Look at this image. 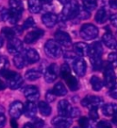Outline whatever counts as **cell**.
Listing matches in <instances>:
<instances>
[{
  "label": "cell",
  "mask_w": 117,
  "mask_h": 128,
  "mask_svg": "<svg viewBox=\"0 0 117 128\" xmlns=\"http://www.w3.org/2000/svg\"><path fill=\"white\" fill-rule=\"evenodd\" d=\"M108 64L112 67V69H114L117 67V53L112 52L108 55Z\"/></svg>",
  "instance_id": "cell-38"
},
{
  "label": "cell",
  "mask_w": 117,
  "mask_h": 128,
  "mask_svg": "<svg viewBox=\"0 0 117 128\" xmlns=\"http://www.w3.org/2000/svg\"><path fill=\"white\" fill-rule=\"evenodd\" d=\"M41 77V72L38 70H29L25 73V78L28 80H36Z\"/></svg>",
  "instance_id": "cell-27"
},
{
  "label": "cell",
  "mask_w": 117,
  "mask_h": 128,
  "mask_svg": "<svg viewBox=\"0 0 117 128\" xmlns=\"http://www.w3.org/2000/svg\"><path fill=\"white\" fill-rule=\"evenodd\" d=\"M80 37L85 40H92L98 37L99 30L92 24H84L80 28Z\"/></svg>",
  "instance_id": "cell-3"
},
{
  "label": "cell",
  "mask_w": 117,
  "mask_h": 128,
  "mask_svg": "<svg viewBox=\"0 0 117 128\" xmlns=\"http://www.w3.org/2000/svg\"><path fill=\"white\" fill-rule=\"evenodd\" d=\"M13 62H14V64H15V66L19 70L23 69V68L26 66V60H25L24 56L20 55V53L15 55V57H14V59H13Z\"/></svg>",
  "instance_id": "cell-31"
},
{
  "label": "cell",
  "mask_w": 117,
  "mask_h": 128,
  "mask_svg": "<svg viewBox=\"0 0 117 128\" xmlns=\"http://www.w3.org/2000/svg\"><path fill=\"white\" fill-rule=\"evenodd\" d=\"M10 126L12 128H18V123H16V119L15 118H12L10 120Z\"/></svg>",
  "instance_id": "cell-51"
},
{
  "label": "cell",
  "mask_w": 117,
  "mask_h": 128,
  "mask_svg": "<svg viewBox=\"0 0 117 128\" xmlns=\"http://www.w3.org/2000/svg\"><path fill=\"white\" fill-rule=\"evenodd\" d=\"M107 19V10L104 8H101L95 15V20L99 24H102Z\"/></svg>",
  "instance_id": "cell-25"
},
{
  "label": "cell",
  "mask_w": 117,
  "mask_h": 128,
  "mask_svg": "<svg viewBox=\"0 0 117 128\" xmlns=\"http://www.w3.org/2000/svg\"><path fill=\"white\" fill-rule=\"evenodd\" d=\"M102 47L100 42H94L89 47V54L90 57H102Z\"/></svg>",
  "instance_id": "cell-20"
},
{
  "label": "cell",
  "mask_w": 117,
  "mask_h": 128,
  "mask_svg": "<svg viewBox=\"0 0 117 128\" xmlns=\"http://www.w3.org/2000/svg\"><path fill=\"white\" fill-rule=\"evenodd\" d=\"M109 5L114 9H117V0H109Z\"/></svg>",
  "instance_id": "cell-50"
},
{
  "label": "cell",
  "mask_w": 117,
  "mask_h": 128,
  "mask_svg": "<svg viewBox=\"0 0 117 128\" xmlns=\"http://www.w3.org/2000/svg\"><path fill=\"white\" fill-rule=\"evenodd\" d=\"M54 94L56 96H65L67 94V89L65 88V86L62 82H58L55 84L53 87Z\"/></svg>",
  "instance_id": "cell-29"
},
{
  "label": "cell",
  "mask_w": 117,
  "mask_h": 128,
  "mask_svg": "<svg viewBox=\"0 0 117 128\" xmlns=\"http://www.w3.org/2000/svg\"><path fill=\"white\" fill-rule=\"evenodd\" d=\"M34 118V117H33ZM33 126L34 128H42L45 124L44 121L41 120V119H38V118H34V121H33Z\"/></svg>",
  "instance_id": "cell-44"
},
{
  "label": "cell",
  "mask_w": 117,
  "mask_h": 128,
  "mask_svg": "<svg viewBox=\"0 0 117 128\" xmlns=\"http://www.w3.org/2000/svg\"><path fill=\"white\" fill-rule=\"evenodd\" d=\"M3 44H4V38L2 37H0V48L3 46Z\"/></svg>",
  "instance_id": "cell-57"
},
{
  "label": "cell",
  "mask_w": 117,
  "mask_h": 128,
  "mask_svg": "<svg viewBox=\"0 0 117 128\" xmlns=\"http://www.w3.org/2000/svg\"><path fill=\"white\" fill-rule=\"evenodd\" d=\"M90 84H92V87L93 91H95V92L101 91L102 88V86H104L102 80L99 77H97V76H92V77L90 78Z\"/></svg>",
  "instance_id": "cell-26"
},
{
  "label": "cell",
  "mask_w": 117,
  "mask_h": 128,
  "mask_svg": "<svg viewBox=\"0 0 117 128\" xmlns=\"http://www.w3.org/2000/svg\"><path fill=\"white\" fill-rule=\"evenodd\" d=\"M112 122L114 123V124H115V126H117V111L114 114L112 115Z\"/></svg>",
  "instance_id": "cell-52"
},
{
  "label": "cell",
  "mask_w": 117,
  "mask_h": 128,
  "mask_svg": "<svg viewBox=\"0 0 117 128\" xmlns=\"http://www.w3.org/2000/svg\"><path fill=\"white\" fill-rule=\"evenodd\" d=\"M23 128H34V126H33V124L31 123H27L25 124V126H23Z\"/></svg>",
  "instance_id": "cell-54"
},
{
  "label": "cell",
  "mask_w": 117,
  "mask_h": 128,
  "mask_svg": "<svg viewBox=\"0 0 117 128\" xmlns=\"http://www.w3.org/2000/svg\"><path fill=\"white\" fill-rule=\"evenodd\" d=\"M24 58L28 63H36L40 60V55L34 48H28L27 50H25Z\"/></svg>",
  "instance_id": "cell-18"
},
{
  "label": "cell",
  "mask_w": 117,
  "mask_h": 128,
  "mask_svg": "<svg viewBox=\"0 0 117 128\" xmlns=\"http://www.w3.org/2000/svg\"><path fill=\"white\" fill-rule=\"evenodd\" d=\"M102 41L108 48H112L117 50V40H115V38L112 36V34L111 33V31L106 32L105 34L102 36Z\"/></svg>",
  "instance_id": "cell-17"
},
{
  "label": "cell",
  "mask_w": 117,
  "mask_h": 128,
  "mask_svg": "<svg viewBox=\"0 0 117 128\" xmlns=\"http://www.w3.org/2000/svg\"><path fill=\"white\" fill-rule=\"evenodd\" d=\"M109 94H110V96H111L112 98L117 99V83H115L112 88H110Z\"/></svg>",
  "instance_id": "cell-46"
},
{
  "label": "cell",
  "mask_w": 117,
  "mask_h": 128,
  "mask_svg": "<svg viewBox=\"0 0 117 128\" xmlns=\"http://www.w3.org/2000/svg\"><path fill=\"white\" fill-rule=\"evenodd\" d=\"M90 63L92 65L93 70H99L102 68V57H90Z\"/></svg>",
  "instance_id": "cell-34"
},
{
  "label": "cell",
  "mask_w": 117,
  "mask_h": 128,
  "mask_svg": "<svg viewBox=\"0 0 117 128\" xmlns=\"http://www.w3.org/2000/svg\"><path fill=\"white\" fill-rule=\"evenodd\" d=\"M65 82H66L67 85L68 87L70 88V91H77L78 89H79V82L74 76H72V75H70L69 77L66 78L65 79Z\"/></svg>",
  "instance_id": "cell-23"
},
{
  "label": "cell",
  "mask_w": 117,
  "mask_h": 128,
  "mask_svg": "<svg viewBox=\"0 0 117 128\" xmlns=\"http://www.w3.org/2000/svg\"><path fill=\"white\" fill-rule=\"evenodd\" d=\"M1 35H2L3 38H8V40H11L15 37V31L14 30L10 28H3L1 30Z\"/></svg>",
  "instance_id": "cell-35"
},
{
  "label": "cell",
  "mask_w": 117,
  "mask_h": 128,
  "mask_svg": "<svg viewBox=\"0 0 117 128\" xmlns=\"http://www.w3.org/2000/svg\"><path fill=\"white\" fill-rule=\"evenodd\" d=\"M55 99H56V95L52 91H48L46 92V100L48 102H52L55 101Z\"/></svg>",
  "instance_id": "cell-43"
},
{
  "label": "cell",
  "mask_w": 117,
  "mask_h": 128,
  "mask_svg": "<svg viewBox=\"0 0 117 128\" xmlns=\"http://www.w3.org/2000/svg\"><path fill=\"white\" fill-rule=\"evenodd\" d=\"M55 37V41L58 42L60 46L63 47H70L72 45V38L70 35L62 30H58L54 35Z\"/></svg>",
  "instance_id": "cell-10"
},
{
  "label": "cell",
  "mask_w": 117,
  "mask_h": 128,
  "mask_svg": "<svg viewBox=\"0 0 117 128\" xmlns=\"http://www.w3.org/2000/svg\"><path fill=\"white\" fill-rule=\"evenodd\" d=\"M51 124L55 128H70L72 124V120L68 116L58 115L51 120Z\"/></svg>",
  "instance_id": "cell-7"
},
{
  "label": "cell",
  "mask_w": 117,
  "mask_h": 128,
  "mask_svg": "<svg viewBox=\"0 0 117 128\" xmlns=\"http://www.w3.org/2000/svg\"><path fill=\"white\" fill-rule=\"evenodd\" d=\"M24 95L28 102H36L40 98V91L37 86L29 85L24 90Z\"/></svg>",
  "instance_id": "cell-12"
},
{
  "label": "cell",
  "mask_w": 117,
  "mask_h": 128,
  "mask_svg": "<svg viewBox=\"0 0 117 128\" xmlns=\"http://www.w3.org/2000/svg\"><path fill=\"white\" fill-rule=\"evenodd\" d=\"M58 21V16L56 14L52 13V12H48L45 13L42 16V22L47 28H53L57 24Z\"/></svg>",
  "instance_id": "cell-16"
},
{
  "label": "cell",
  "mask_w": 117,
  "mask_h": 128,
  "mask_svg": "<svg viewBox=\"0 0 117 128\" xmlns=\"http://www.w3.org/2000/svg\"><path fill=\"white\" fill-rule=\"evenodd\" d=\"M58 1H60V3H62V4H64V5H65L66 3L69 2L70 0H58Z\"/></svg>",
  "instance_id": "cell-58"
},
{
  "label": "cell",
  "mask_w": 117,
  "mask_h": 128,
  "mask_svg": "<svg viewBox=\"0 0 117 128\" xmlns=\"http://www.w3.org/2000/svg\"><path fill=\"white\" fill-rule=\"evenodd\" d=\"M83 8L88 11H92L97 8L96 0H82Z\"/></svg>",
  "instance_id": "cell-36"
},
{
  "label": "cell",
  "mask_w": 117,
  "mask_h": 128,
  "mask_svg": "<svg viewBox=\"0 0 117 128\" xmlns=\"http://www.w3.org/2000/svg\"><path fill=\"white\" fill-rule=\"evenodd\" d=\"M35 26V20L33 18H28L25 20V22L23 23V30H28V28H33Z\"/></svg>",
  "instance_id": "cell-41"
},
{
  "label": "cell",
  "mask_w": 117,
  "mask_h": 128,
  "mask_svg": "<svg viewBox=\"0 0 117 128\" xmlns=\"http://www.w3.org/2000/svg\"><path fill=\"white\" fill-rule=\"evenodd\" d=\"M74 52L80 57H85L89 55V46L84 42H77L73 46Z\"/></svg>",
  "instance_id": "cell-19"
},
{
  "label": "cell",
  "mask_w": 117,
  "mask_h": 128,
  "mask_svg": "<svg viewBox=\"0 0 117 128\" xmlns=\"http://www.w3.org/2000/svg\"><path fill=\"white\" fill-rule=\"evenodd\" d=\"M6 88V84L3 82L2 80H0V91H2V90H5Z\"/></svg>",
  "instance_id": "cell-55"
},
{
  "label": "cell",
  "mask_w": 117,
  "mask_h": 128,
  "mask_svg": "<svg viewBox=\"0 0 117 128\" xmlns=\"http://www.w3.org/2000/svg\"><path fill=\"white\" fill-rule=\"evenodd\" d=\"M43 35H44V31L42 30H32V31L28 32L27 35H26V37H25V42L27 43V44H31V43H34L36 42L37 40H38L40 38L43 37Z\"/></svg>",
  "instance_id": "cell-14"
},
{
  "label": "cell",
  "mask_w": 117,
  "mask_h": 128,
  "mask_svg": "<svg viewBox=\"0 0 117 128\" xmlns=\"http://www.w3.org/2000/svg\"><path fill=\"white\" fill-rule=\"evenodd\" d=\"M41 2L45 3V4H50L51 2H52V0H40Z\"/></svg>",
  "instance_id": "cell-56"
},
{
  "label": "cell",
  "mask_w": 117,
  "mask_h": 128,
  "mask_svg": "<svg viewBox=\"0 0 117 128\" xmlns=\"http://www.w3.org/2000/svg\"><path fill=\"white\" fill-rule=\"evenodd\" d=\"M104 85L107 88H112V86L115 84V74L114 72V69L110 66L109 64L105 67L104 70Z\"/></svg>",
  "instance_id": "cell-9"
},
{
  "label": "cell",
  "mask_w": 117,
  "mask_h": 128,
  "mask_svg": "<svg viewBox=\"0 0 117 128\" xmlns=\"http://www.w3.org/2000/svg\"><path fill=\"white\" fill-rule=\"evenodd\" d=\"M74 128H80V127H74Z\"/></svg>",
  "instance_id": "cell-59"
},
{
  "label": "cell",
  "mask_w": 117,
  "mask_h": 128,
  "mask_svg": "<svg viewBox=\"0 0 117 128\" xmlns=\"http://www.w3.org/2000/svg\"><path fill=\"white\" fill-rule=\"evenodd\" d=\"M110 21L114 25V27H117V14H112V16H110Z\"/></svg>",
  "instance_id": "cell-49"
},
{
  "label": "cell",
  "mask_w": 117,
  "mask_h": 128,
  "mask_svg": "<svg viewBox=\"0 0 117 128\" xmlns=\"http://www.w3.org/2000/svg\"><path fill=\"white\" fill-rule=\"evenodd\" d=\"M23 50V44H22L21 40L16 38H13L11 40H8V50L10 54H19Z\"/></svg>",
  "instance_id": "cell-8"
},
{
  "label": "cell",
  "mask_w": 117,
  "mask_h": 128,
  "mask_svg": "<svg viewBox=\"0 0 117 128\" xmlns=\"http://www.w3.org/2000/svg\"><path fill=\"white\" fill-rule=\"evenodd\" d=\"M72 107L70 106V102L67 100H61L58 104V114L62 116H68L70 117V114L72 112Z\"/></svg>",
  "instance_id": "cell-15"
},
{
  "label": "cell",
  "mask_w": 117,
  "mask_h": 128,
  "mask_svg": "<svg viewBox=\"0 0 117 128\" xmlns=\"http://www.w3.org/2000/svg\"><path fill=\"white\" fill-rule=\"evenodd\" d=\"M23 112H24L25 115L28 118L35 117V115L37 114V106L34 104V102H27L26 106L24 107Z\"/></svg>",
  "instance_id": "cell-21"
},
{
  "label": "cell",
  "mask_w": 117,
  "mask_h": 128,
  "mask_svg": "<svg viewBox=\"0 0 117 128\" xmlns=\"http://www.w3.org/2000/svg\"><path fill=\"white\" fill-rule=\"evenodd\" d=\"M6 124V116L3 111H0V128H3Z\"/></svg>",
  "instance_id": "cell-48"
},
{
  "label": "cell",
  "mask_w": 117,
  "mask_h": 128,
  "mask_svg": "<svg viewBox=\"0 0 117 128\" xmlns=\"http://www.w3.org/2000/svg\"><path fill=\"white\" fill-rule=\"evenodd\" d=\"M58 65L54 63L50 64V65L47 68L45 73H44L45 80L48 83L53 82L54 80L57 79V77H58Z\"/></svg>",
  "instance_id": "cell-11"
},
{
  "label": "cell",
  "mask_w": 117,
  "mask_h": 128,
  "mask_svg": "<svg viewBox=\"0 0 117 128\" xmlns=\"http://www.w3.org/2000/svg\"><path fill=\"white\" fill-rule=\"evenodd\" d=\"M79 9H80V6L78 4L77 0H70L69 2L64 5V8L60 15V18L63 21H65V20L77 18Z\"/></svg>",
  "instance_id": "cell-1"
},
{
  "label": "cell",
  "mask_w": 117,
  "mask_h": 128,
  "mask_svg": "<svg viewBox=\"0 0 117 128\" xmlns=\"http://www.w3.org/2000/svg\"><path fill=\"white\" fill-rule=\"evenodd\" d=\"M44 50H45L46 55L51 59H58L62 54L60 45L53 40H50L46 42Z\"/></svg>",
  "instance_id": "cell-2"
},
{
  "label": "cell",
  "mask_w": 117,
  "mask_h": 128,
  "mask_svg": "<svg viewBox=\"0 0 117 128\" xmlns=\"http://www.w3.org/2000/svg\"><path fill=\"white\" fill-rule=\"evenodd\" d=\"M97 128H112V124L107 121H101L97 124Z\"/></svg>",
  "instance_id": "cell-45"
},
{
  "label": "cell",
  "mask_w": 117,
  "mask_h": 128,
  "mask_svg": "<svg viewBox=\"0 0 117 128\" xmlns=\"http://www.w3.org/2000/svg\"><path fill=\"white\" fill-rule=\"evenodd\" d=\"M70 75H72V72H70V68L67 63H64L60 68V76L61 78H63L64 80L68 78Z\"/></svg>",
  "instance_id": "cell-37"
},
{
  "label": "cell",
  "mask_w": 117,
  "mask_h": 128,
  "mask_svg": "<svg viewBox=\"0 0 117 128\" xmlns=\"http://www.w3.org/2000/svg\"><path fill=\"white\" fill-rule=\"evenodd\" d=\"M72 66H73V70H74L75 73L80 76V77H82L84 76L86 73V69H87V65H86L85 60L82 58H75L72 62Z\"/></svg>",
  "instance_id": "cell-6"
},
{
  "label": "cell",
  "mask_w": 117,
  "mask_h": 128,
  "mask_svg": "<svg viewBox=\"0 0 117 128\" xmlns=\"http://www.w3.org/2000/svg\"><path fill=\"white\" fill-rule=\"evenodd\" d=\"M8 66H9V62L6 57H0V72L8 70Z\"/></svg>",
  "instance_id": "cell-40"
},
{
  "label": "cell",
  "mask_w": 117,
  "mask_h": 128,
  "mask_svg": "<svg viewBox=\"0 0 117 128\" xmlns=\"http://www.w3.org/2000/svg\"><path fill=\"white\" fill-rule=\"evenodd\" d=\"M22 28H21V27H16V28H15V30H14V31H15V34H16V33H18V34H21L22 33V31H23V30H22Z\"/></svg>",
  "instance_id": "cell-53"
},
{
  "label": "cell",
  "mask_w": 117,
  "mask_h": 128,
  "mask_svg": "<svg viewBox=\"0 0 117 128\" xmlns=\"http://www.w3.org/2000/svg\"><path fill=\"white\" fill-rule=\"evenodd\" d=\"M6 84L10 89L12 90H16L20 88V86L23 84V79L18 73L15 72H11V73L6 78Z\"/></svg>",
  "instance_id": "cell-5"
},
{
  "label": "cell",
  "mask_w": 117,
  "mask_h": 128,
  "mask_svg": "<svg viewBox=\"0 0 117 128\" xmlns=\"http://www.w3.org/2000/svg\"><path fill=\"white\" fill-rule=\"evenodd\" d=\"M20 18H21V13L16 12V11H14V10H11L10 9V10H9V16H8V22H9V23L12 25H15L18 22Z\"/></svg>",
  "instance_id": "cell-33"
},
{
  "label": "cell",
  "mask_w": 117,
  "mask_h": 128,
  "mask_svg": "<svg viewBox=\"0 0 117 128\" xmlns=\"http://www.w3.org/2000/svg\"><path fill=\"white\" fill-rule=\"evenodd\" d=\"M82 105L89 109H92V108L98 109L99 107H102L104 105V100L99 96H87L82 101Z\"/></svg>",
  "instance_id": "cell-4"
},
{
  "label": "cell",
  "mask_w": 117,
  "mask_h": 128,
  "mask_svg": "<svg viewBox=\"0 0 117 128\" xmlns=\"http://www.w3.org/2000/svg\"><path fill=\"white\" fill-rule=\"evenodd\" d=\"M80 112L78 108H72V112H70V116L72 118H75V117L80 116Z\"/></svg>",
  "instance_id": "cell-47"
},
{
  "label": "cell",
  "mask_w": 117,
  "mask_h": 128,
  "mask_svg": "<svg viewBox=\"0 0 117 128\" xmlns=\"http://www.w3.org/2000/svg\"><path fill=\"white\" fill-rule=\"evenodd\" d=\"M77 16L80 19H82V20H85V19H88L90 18V11L86 10L85 8H82L79 9V12H78Z\"/></svg>",
  "instance_id": "cell-39"
},
{
  "label": "cell",
  "mask_w": 117,
  "mask_h": 128,
  "mask_svg": "<svg viewBox=\"0 0 117 128\" xmlns=\"http://www.w3.org/2000/svg\"><path fill=\"white\" fill-rule=\"evenodd\" d=\"M9 6L11 10L22 13L23 11V3L21 0H9Z\"/></svg>",
  "instance_id": "cell-30"
},
{
  "label": "cell",
  "mask_w": 117,
  "mask_h": 128,
  "mask_svg": "<svg viewBox=\"0 0 117 128\" xmlns=\"http://www.w3.org/2000/svg\"><path fill=\"white\" fill-rule=\"evenodd\" d=\"M28 9L33 14H37L41 10V1L40 0H28Z\"/></svg>",
  "instance_id": "cell-22"
},
{
  "label": "cell",
  "mask_w": 117,
  "mask_h": 128,
  "mask_svg": "<svg viewBox=\"0 0 117 128\" xmlns=\"http://www.w3.org/2000/svg\"><path fill=\"white\" fill-rule=\"evenodd\" d=\"M38 110H40V114L44 116H48L51 114V107L46 102L41 101L38 102Z\"/></svg>",
  "instance_id": "cell-28"
},
{
  "label": "cell",
  "mask_w": 117,
  "mask_h": 128,
  "mask_svg": "<svg viewBox=\"0 0 117 128\" xmlns=\"http://www.w3.org/2000/svg\"><path fill=\"white\" fill-rule=\"evenodd\" d=\"M23 110H24V106H23L21 102L16 101L14 102L13 104H10V106H9V114H10L12 118L18 119L21 116L22 114H23Z\"/></svg>",
  "instance_id": "cell-13"
},
{
  "label": "cell",
  "mask_w": 117,
  "mask_h": 128,
  "mask_svg": "<svg viewBox=\"0 0 117 128\" xmlns=\"http://www.w3.org/2000/svg\"><path fill=\"white\" fill-rule=\"evenodd\" d=\"M117 111V104H107L102 105V114L106 116H112Z\"/></svg>",
  "instance_id": "cell-24"
},
{
  "label": "cell",
  "mask_w": 117,
  "mask_h": 128,
  "mask_svg": "<svg viewBox=\"0 0 117 128\" xmlns=\"http://www.w3.org/2000/svg\"><path fill=\"white\" fill-rule=\"evenodd\" d=\"M79 124L82 128H95L94 121L87 117H80L79 120Z\"/></svg>",
  "instance_id": "cell-32"
},
{
  "label": "cell",
  "mask_w": 117,
  "mask_h": 128,
  "mask_svg": "<svg viewBox=\"0 0 117 128\" xmlns=\"http://www.w3.org/2000/svg\"><path fill=\"white\" fill-rule=\"evenodd\" d=\"M89 117L90 119L93 121H96L97 119L99 118V114H98V112H97V109L95 108H92L90 109V112H89Z\"/></svg>",
  "instance_id": "cell-42"
}]
</instances>
